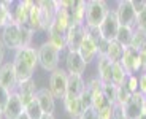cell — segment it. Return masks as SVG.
Segmentation results:
<instances>
[{
  "label": "cell",
  "instance_id": "obj_1",
  "mask_svg": "<svg viewBox=\"0 0 146 119\" xmlns=\"http://www.w3.org/2000/svg\"><path fill=\"white\" fill-rule=\"evenodd\" d=\"M38 65V54L33 48H21L16 51L13 67L19 83H24L27 79H32V75Z\"/></svg>",
  "mask_w": 146,
  "mask_h": 119
},
{
  "label": "cell",
  "instance_id": "obj_2",
  "mask_svg": "<svg viewBox=\"0 0 146 119\" xmlns=\"http://www.w3.org/2000/svg\"><path fill=\"white\" fill-rule=\"evenodd\" d=\"M36 54H38V64L41 65V68L46 70V72H54L59 67V57H60V51L51 45L49 41H44L38 49H36Z\"/></svg>",
  "mask_w": 146,
  "mask_h": 119
},
{
  "label": "cell",
  "instance_id": "obj_3",
  "mask_svg": "<svg viewBox=\"0 0 146 119\" xmlns=\"http://www.w3.org/2000/svg\"><path fill=\"white\" fill-rule=\"evenodd\" d=\"M108 5L103 0H91L86 5V27H100L108 15Z\"/></svg>",
  "mask_w": 146,
  "mask_h": 119
},
{
  "label": "cell",
  "instance_id": "obj_4",
  "mask_svg": "<svg viewBox=\"0 0 146 119\" xmlns=\"http://www.w3.org/2000/svg\"><path fill=\"white\" fill-rule=\"evenodd\" d=\"M67 84H68V73L62 68H57L49 75V92L54 98L64 100L67 95Z\"/></svg>",
  "mask_w": 146,
  "mask_h": 119
},
{
  "label": "cell",
  "instance_id": "obj_5",
  "mask_svg": "<svg viewBox=\"0 0 146 119\" xmlns=\"http://www.w3.org/2000/svg\"><path fill=\"white\" fill-rule=\"evenodd\" d=\"M116 16L121 25L124 27H130V29H137V13L133 10V3L132 0H121L117 3Z\"/></svg>",
  "mask_w": 146,
  "mask_h": 119
},
{
  "label": "cell",
  "instance_id": "obj_6",
  "mask_svg": "<svg viewBox=\"0 0 146 119\" xmlns=\"http://www.w3.org/2000/svg\"><path fill=\"white\" fill-rule=\"evenodd\" d=\"M38 8H40V24L41 30L48 32L51 29V25L54 24L56 16H57V8H56L54 0H43V2H36Z\"/></svg>",
  "mask_w": 146,
  "mask_h": 119
},
{
  "label": "cell",
  "instance_id": "obj_7",
  "mask_svg": "<svg viewBox=\"0 0 146 119\" xmlns=\"http://www.w3.org/2000/svg\"><path fill=\"white\" fill-rule=\"evenodd\" d=\"M121 65L124 67L127 76L135 75L138 70H141V62H140V56L138 51L133 49L132 46L124 48V53H122V57H121Z\"/></svg>",
  "mask_w": 146,
  "mask_h": 119
},
{
  "label": "cell",
  "instance_id": "obj_8",
  "mask_svg": "<svg viewBox=\"0 0 146 119\" xmlns=\"http://www.w3.org/2000/svg\"><path fill=\"white\" fill-rule=\"evenodd\" d=\"M86 38V24H73L67 33V49L78 53Z\"/></svg>",
  "mask_w": 146,
  "mask_h": 119
},
{
  "label": "cell",
  "instance_id": "obj_9",
  "mask_svg": "<svg viewBox=\"0 0 146 119\" xmlns=\"http://www.w3.org/2000/svg\"><path fill=\"white\" fill-rule=\"evenodd\" d=\"M145 98H146V95H143L141 92H135L132 95L127 103L122 105V108H124V119H138L143 113Z\"/></svg>",
  "mask_w": 146,
  "mask_h": 119
},
{
  "label": "cell",
  "instance_id": "obj_10",
  "mask_svg": "<svg viewBox=\"0 0 146 119\" xmlns=\"http://www.w3.org/2000/svg\"><path fill=\"white\" fill-rule=\"evenodd\" d=\"M119 27H121V24H119V21H117L116 11L110 10L108 15H106V18H105V21L102 22V25H100L99 29H100V32H102L103 38L108 40V41H113V40H116Z\"/></svg>",
  "mask_w": 146,
  "mask_h": 119
},
{
  "label": "cell",
  "instance_id": "obj_11",
  "mask_svg": "<svg viewBox=\"0 0 146 119\" xmlns=\"http://www.w3.org/2000/svg\"><path fill=\"white\" fill-rule=\"evenodd\" d=\"M2 41H3L5 48L8 49H21V40H19V25L16 22L8 24L2 30Z\"/></svg>",
  "mask_w": 146,
  "mask_h": 119
},
{
  "label": "cell",
  "instance_id": "obj_12",
  "mask_svg": "<svg viewBox=\"0 0 146 119\" xmlns=\"http://www.w3.org/2000/svg\"><path fill=\"white\" fill-rule=\"evenodd\" d=\"M0 84L8 89L13 94L16 90V87L19 86V81H18V76H16L15 72V67H13V62L11 64H3L0 67Z\"/></svg>",
  "mask_w": 146,
  "mask_h": 119
},
{
  "label": "cell",
  "instance_id": "obj_13",
  "mask_svg": "<svg viewBox=\"0 0 146 119\" xmlns=\"http://www.w3.org/2000/svg\"><path fill=\"white\" fill-rule=\"evenodd\" d=\"M65 64H67V73L68 75H78L81 76L86 70V62L83 60L80 53H73V51H68L65 57Z\"/></svg>",
  "mask_w": 146,
  "mask_h": 119
},
{
  "label": "cell",
  "instance_id": "obj_14",
  "mask_svg": "<svg viewBox=\"0 0 146 119\" xmlns=\"http://www.w3.org/2000/svg\"><path fill=\"white\" fill-rule=\"evenodd\" d=\"M35 100L38 102V105H40V108L43 110L44 114H54L56 98L52 97V94L49 92V89H48V87H43V89L36 90Z\"/></svg>",
  "mask_w": 146,
  "mask_h": 119
},
{
  "label": "cell",
  "instance_id": "obj_15",
  "mask_svg": "<svg viewBox=\"0 0 146 119\" xmlns=\"http://www.w3.org/2000/svg\"><path fill=\"white\" fill-rule=\"evenodd\" d=\"M22 113H24V105H22L18 92H13L7 103V106L3 110V118L5 119H18Z\"/></svg>",
  "mask_w": 146,
  "mask_h": 119
},
{
  "label": "cell",
  "instance_id": "obj_16",
  "mask_svg": "<svg viewBox=\"0 0 146 119\" xmlns=\"http://www.w3.org/2000/svg\"><path fill=\"white\" fill-rule=\"evenodd\" d=\"M35 2H30V0H24V2H18L16 5V10L13 11V19L18 25H26L29 22L30 18V11H32Z\"/></svg>",
  "mask_w": 146,
  "mask_h": 119
},
{
  "label": "cell",
  "instance_id": "obj_17",
  "mask_svg": "<svg viewBox=\"0 0 146 119\" xmlns=\"http://www.w3.org/2000/svg\"><path fill=\"white\" fill-rule=\"evenodd\" d=\"M36 84L33 79H27V81H24V83H19L18 86V95L19 98H21L22 105L26 106V105H29L30 102L35 100V95H36Z\"/></svg>",
  "mask_w": 146,
  "mask_h": 119
},
{
  "label": "cell",
  "instance_id": "obj_18",
  "mask_svg": "<svg viewBox=\"0 0 146 119\" xmlns=\"http://www.w3.org/2000/svg\"><path fill=\"white\" fill-rule=\"evenodd\" d=\"M84 89H86V83H84L83 76L68 75V84H67L65 98H80Z\"/></svg>",
  "mask_w": 146,
  "mask_h": 119
},
{
  "label": "cell",
  "instance_id": "obj_19",
  "mask_svg": "<svg viewBox=\"0 0 146 119\" xmlns=\"http://www.w3.org/2000/svg\"><path fill=\"white\" fill-rule=\"evenodd\" d=\"M111 70H113V62L108 57H99L97 72H99V79L102 84H113L111 83Z\"/></svg>",
  "mask_w": 146,
  "mask_h": 119
},
{
  "label": "cell",
  "instance_id": "obj_20",
  "mask_svg": "<svg viewBox=\"0 0 146 119\" xmlns=\"http://www.w3.org/2000/svg\"><path fill=\"white\" fill-rule=\"evenodd\" d=\"M64 108L72 119H81L84 108L80 98H64Z\"/></svg>",
  "mask_w": 146,
  "mask_h": 119
},
{
  "label": "cell",
  "instance_id": "obj_21",
  "mask_svg": "<svg viewBox=\"0 0 146 119\" xmlns=\"http://www.w3.org/2000/svg\"><path fill=\"white\" fill-rule=\"evenodd\" d=\"M78 53L81 54L83 60L86 62V64H89V62H92V60L95 59V56H97V48H95V45L92 43V41L88 38V37H86Z\"/></svg>",
  "mask_w": 146,
  "mask_h": 119
},
{
  "label": "cell",
  "instance_id": "obj_22",
  "mask_svg": "<svg viewBox=\"0 0 146 119\" xmlns=\"http://www.w3.org/2000/svg\"><path fill=\"white\" fill-rule=\"evenodd\" d=\"M127 79V73H125L124 67L121 65V62H114L113 64V70H111V83L116 87L122 86Z\"/></svg>",
  "mask_w": 146,
  "mask_h": 119
},
{
  "label": "cell",
  "instance_id": "obj_23",
  "mask_svg": "<svg viewBox=\"0 0 146 119\" xmlns=\"http://www.w3.org/2000/svg\"><path fill=\"white\" fill-rule=\"evenodd\" d=\"M122 53H124V46L119 45L116 40L110 41V46H108V53H106V57L113 62H119L121 57H122Z\"/></svg>",
  "mask_w": 146,
  "mask_h": 119
},
{
  "label": "cell",
  "instance_id": "obj_24",
  "mask_svg": "<svg viewBox=\"0 0 146 119\" xmlns=\"http://www.w3.org/2000/svg\"><path fill=\"white\" fill-rule=\"evenodd\" d=\"M132 35H133V29L121 25L119 30H117V35H116V41L119 45H122L124 48H127L132 43Z\"/></svg>",
  "mask_w": 146,
  "mask_h": 119
},
{
  "label": "cell",
  "instance_id": "obj_25",
  "mask_svg": "<svg viewBox=\"0 0 146 119\" xmlns=\"http://www.w3.org/2000/svg\"><path fill=\"white\" fill-rule=\"evenodd\" d=\"M24 113L29 116V119H41L44 114L36 100H33V102H30L29 105H26V106H24Z\"/></svg>",
  "mask_w": 146,
  "mask_h": 119
},
{
  "label": "cell",
  "instance_id": "obj_26",
  "mask_svg": "<svg viewBox=\"0 0 146 119\" xmlns=\"http://www.w3.org/2000/svg\"><path fill=\"white\" fill-rule=\"evenodd\" d=\"M130 46L133 48V49H137V51H140L141 48H145L146 46V32H143V30H140V29H133Z\"/></svg>",
  "mask_w": 146,
  "mask_h": 119
},
{
  "label": "cell",
  "instance_id": "obj_27",
  "mask_svg": "<svg viewBox=\"0 0 146 119\" xmlns=\"http://www.w3.org/2000/svg\"><path fill=\"white\" fill-rule=\"evenodd\" d=\"M33 38V32L27 25H19V40H21V48H30V41Z\"/></svg>",
  "mask_w": 146,
  "mask_h": 119
},
{
  "label": "cell",
  "instance_id": "obj_28",
  "mask_svg": "<svg viewBox=\"0 0 146 119\" xmlns=\"http://www.w3.org/2000/svg\"><path fill=\"white\" fill-rule=\"evenodd\" d=\"M102 92L106 97V100L111 105L116 103V97H117V87L114 84H102Z\"/></svg>",
  "mask_w": 146,
  "mask_h": 119
},
{
  "label": "cell",
  "instance_id": "obj_29",
  "mask_svg": "<svg viewBox=\"0 0 146 119\" xmlns=\"http://www.w3.org/2000/svg\"><path fill=\"white\" fill-rule=\"evenodd\" d=\"M86 37H88L89 40H91L92 43L95 45V48L100 45V41L103 40L102 37V32H100L99 27H86Z\"/></svg>",
  "mask_w": 146,
  "mask_h": 119
},
{
  "label": "cell",
  "instance_id": "obj_30",
  "mask_svg": "<svg viewBox=\"0 0 146 119\" xmlns=\"http://www.w3.org/2000/svg\"><path fill=\"white\" fill-rule=\"evenodd\" d=\"M132 92L129 90V87L125 86V84H122V86L117 87V97H116V103L119 105H125L129 102V98L132 97Z\"/></svg>",
  "mask_w": 146,
  "mask_h": 119
},
{
  "label": "cell",
  "instance_id": "obj_31",
  "mask_svg": "<svg viewBox=\"0 0 146 119\" xmlns=\"http://www.w3.org/2000/svg\"><path fill=\"white\" fill-rule=\"evenodd\" d=\"M13 22H15V19H13V11H8L3 7H0V27L3 29V27H7L8 24H13Z\"/></svg>",
  "mask_w": 146,
  "mask_h": 119
},
{
  "label": "cell",
  "instance_id": "obj_32",
  "mask_svg": "<svg viewBox=\"0 0 146 119\" xmlns=\"http://www.w3.org/2000/svg\"><path fill=\"white\" fill-rule=\"evenodd\" d=\"M80 100H81V105H83L84 110L92 108V94H91V90H89L88 87L83 90V94H81Z\"/></svg>",
  "mask_w": 146,
  "mask_h": 119
},
{
  "label": "cell",
  "instance_id": "obj_33",
  "mask_svg": "<svg viewBox=\"0 0 146 119\" xmlns=\"http://www.w3.org/2000/svg\"><path fill=\"white\" fill-rule=\"evenodd\" d=\"M124 84L129 87V90H130L132 94L138 92V78H137V75L127 76V79H125V83H124Z\"/></svg>",
  "mask_w": 146,
  "mask_h": 119
},
{
  "label": "cell",
  "instance_id": "obj_34",
  "mask_svg": "<svg viewBox=\"0 0 146 119\" xmlns=\"http://www.w3.org/2000/svg\"><path fill=\"white\" fill-rule=\"evenodd\" d=\"M10 97H11V92L8 89H5V87L0 84V110H2V111L5 110V106H7Z\"/></svg>",
  "mask_w": 146,
  "mask_h": 119
},
{
  "label": "cell",
  "instance_id": "obj_35",
  "mask_svg": "<svg viewBox=\"0 0 146 119\" xmlns=\"http://www.w3.org/2000/svg\"><path fill=\"white\" fill-rule=\"evenodd\" d=\"M137 29L146 32V8L137 15Z\"/></svg>",
  "mask_w": 146,
  "mask_h": 119
},
{
  "label": "cell",
  "instance_id": "obj_36",
  "mask_svg": "<svg viewBox=\"0 0 146 119\" xmlns=\"http://www.w3.org/2000/svg\"><path fill=\"white\" fill-rule=\"evenodd\" d=\"M113 119H124V108H122V105H119V103L113 105Z\"/></svg>",
  "mask_w": 146,
  "mask_h": 119
},
{
  "label": "cell",
  "instance_id": "obj_37",
  "mask_svg": "<svg viewBox=\"0 0 146 119\" xmlns=\"http://www.w3.org/2000/svg\"><path fill=\"white\" fill-rule=\"evenodd\" d=\"M81 119H99V114H97V111L94 108H88V110H84Z\"/></svg>",
  "mask_w": 146,
  "mask_h": 119
},
{
  "label": "cell",
  "instance_id": "obj_38",
  "mask_svg": "<svg viewBox=\"0 0 146 119\" xmlns=\"http://www.w3.org/2000/svg\"><path fill=\"white\" fill-rule=\"evenodd\" d=\"M138 92H141L143 95H146V73H143L138 78Z\"/></svg>",
  "mask_w": 146,
  "mask_h": 119
},
{
  "label": "cell",
  "instance_id": "obj_39",
  "mask_svg": "<svg viewBox=\"0 0 146 119\" xmlns=\"http://www.w3.org/2000/svg\"><path fill=\"white\" fill-rule=\"evenodd\" d=\"M132 3H133V10H135L137 15L141 13V11L146 8V2H141V0H138V2H132Z\"/></svg>",
  "mask_w": 146,
  "mask_h": 119
},
{
  "label": "cell",
  "instance_id": "obj_40",
  "mask_svg": "<svg viewBox=\"0 0 146 119\" xmlns=\"http://www.w3.org/2000/svg\"><path fill=\"white\" fill-rule=\"evenodd\" d=\"M138 56H140V62H141V70H145L146 68V46L138 51Z\"/></svg>",
  "mask_w": 146,
  "mask_h": 119
},
{
  "label": "cell",
  "instance_id": "obj_41",
  "mask_svg": "<svg viewBox=\"0 0 146 119\" xmlns=\"http://www.w3.org/2000/svg\"><path fill=\"white\" fill-rule=\"evenodd\" d=\"M5 45H3V41H2V38H0V67L3 65V59H5Z\"/></svg>",
  "mask_w": 146,
  "mask_h": 119
},
{
  "label": "cell",
  "instance_id": "obj_42",
  "mask_svg": "<svg viewBox=\"0 0 146 119\" xmlns=\"http://www.w3.org/2000/svg\"><path fill=\"white\" fill-rule=\"evenodd\" d=\"M41 119H56V118H54V114H43Z\"/></svg>",
  "mask_w": 146,
  "mask_h": 119
},
{
  "label": "cell",
  "instance_id": "obj_43",
  "mask_svg": "<svg viewBox=\"0 0 146 119\" xmlns=\"http://www.w3.org/2000/svg\"><path fill=\"white\" fill-rule=\"evenodd\" d=\"M18 119H29V116H27V114H26V113H22V114H21V116H19V118H18Z\"/></svg>",
  "mask_w": 146,
  "mask_h": 119
},
{
  "label": "cell",
  "instance_id": "obj_44",
  "mask_svg": "<svg viewBox=\"0 0 146 119\" xmlns=\"http://www.w3.org/2000/svg\"><path fill=\"white\" fill-rule=\"evenodd\" d=\"M3 118V111H2V110H0V119Z\"/></svg>",
  "mask_w": 146,
  "mask_h": 119
}]
</instances>
